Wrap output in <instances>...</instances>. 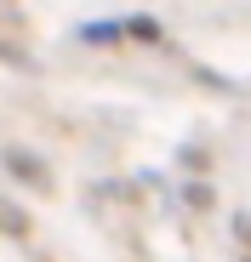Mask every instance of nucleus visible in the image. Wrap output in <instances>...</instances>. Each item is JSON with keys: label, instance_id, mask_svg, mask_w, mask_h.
<instances>
[]
</instances>
